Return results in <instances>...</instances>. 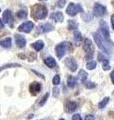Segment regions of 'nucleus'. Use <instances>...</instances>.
<instances>
[{"label": "nucleus", "mask_w": 114, "mask_h": 120, "mask_svg": "<svg viewBox=\"0 0 114 120\" xmlns=\"http://www.w3.org/2000/svg\"><path fill=\"white\" fill-rule=\"evenodd\" d=\"M85 120H94V116L93 115H87L85 117Z\"/></svg>", "instance_id": "nucleus-33"}, {"label": "nucleus", "mask_w": 114, "mask_h": 120, "mask_svg": "<svg viewBox=\"0 0 114 120\" xmlns=\"http://www.w3.org/2000/svg\"><path fill=\"white\" fill-rule=\"evenodd\" d=\"M108 102H109V97H105V98L99 103L98 106H99V108H101V109H102V108H104L106 106V104H107Z\"/></svg>", "instance_id": "nucleus-25"}, {"label": "nucleus", "mask_w": 114, "mask_h": 120, "mask_svg": "<svg viewBox=\"0 0 114 120\" xmlns=\"http://www.w3.org/2000/svg\"><path fill=\"white\" fill-rule=\"evenodd\" d=\"M65 0H59L58 2H57V6L60 7V8H62V7L64 6V4H65Z\"/></svg>", "instance_id": "nucleus-30"}, {"label": "nucleus", "mask_w": 114, "mask_h": 120, "mask_svg": "<svg viewBox=\"0 0 114 120\" xmlns=\"http://www.w3.org/2000/svg\"><path fill=\"white\" fill-rule=\"evenodd\" d=\"M44 63L46 64L48 67H50V68H53V67L56 66V61L55 59L53 57H47L44 59Z\"/></svg>", "instance_id": "nucleus-15"}, {"label": "nucleus", "mask_w": 114, "mask_h": 120, "mask_svg": "<svg viewBox=\"0 0 114 120\" xmlns=\"http://www.w3.org/2000/svg\"><path fill=\"white\" fill-rule=\"evenodd\" d=\"M113 4H114V2H113Z\"/></svg>", "instance_id": "nucleus-42"}, {"label": "nucleus", "mask_w": 114, "mask_h": 120, "mask_svg": "<svg viewBox=\"0 0 114 120\" xmlns=\"http://www.w3.org/2000/svg\"><path fill=\"white\" fill-rule=\"evenodd\" d=\"M0 46L4 47V48H8L11 46V38L10 37H7L2 40H0Z\"/></svg>", "instance_id": "nucleus-17"}, {"label": "nucleus", "mask_w": 114, "mask_h": 120, "mask_svg": "<svg viewBox=\"0 0 114 120\" xmlns=\"http://www.w3.org/2000/svg\"><path fill=\"white\" fill-rule=\"evenodd\" d=\"M29 90H30V92H31L32 94H37V93H39L40 90H41L40 83H38V82H33V83L30 84Z\"/></svg>", "instance_id": "nucleus-12"}, {"label": "nucleus", "mask_w": 114, "mask_h": 120, "mask_svg": "<svg viewBox=\"0 0 114 120\" xmlns=\"http://www.w3.org/2000/svg\"><path fill=\"white\" fill-rule=\"evenodd\" d=\"M75 84H76V78L74 77V76H68V78H67V85H68V87H70V88H72V87H74L75 86Z\"/></svg>", "instance_id": "nucleus-20"}, {"label": "nucleus", "mask_w": 114, "mask_h": 120, "mask_svg": "<svg viewBox=\"0 0 114 120\" xmlns=\"http://www.w3.org/2000/svg\"><path fill=\"white\" fill-rule=\"evenodd\" d=\"M50 18L53 20H55L56 22H62L64 19V16L61 12H54L50 15Z\"/></svg>", "instance_id": "nucleus-14"}, {"label": "nucleus", "mask_w": 114, "mask_h": 120, "mask_svg": "<svg viewBox=\"0 0 114 120\" xmlns=\"http://www.w3.org/2000/svg\"><path fill=\"white\" fill-rule=\"evenodd\" d=\"M111 23H112V28L114 29V14L111 16Z\"/></svg>", "instance_id": "nucleus-36"}, {"label": "nucleus", "mask_w": 114, "mask_h": 120, "mask_svg": "<svg viewBox=\"0 0 114 120\" xmlns=\"http://www.w3.org/2000/svg\"><path fill=\"white\" fill-rule=\"evenodd\" d=\"M78 80L81 82V83H83L86 79H87V73L85 72L84 70H80L79 71V73H78Z\"/></svg>", "instance_id": "nucleus-19"}, {"label": "nucleus", "mask_w": 114, "mask_h": 120, "mask_svg": "<svg viewBox=\"0 0 114 120\" xmlns=\"http://www.w3.org/2000/svg\"><path fill=\"white\" fill-rule=\"evenodd\" d=\"M95 67H96V62H95V61H90V62H88L86 64V68L89 69V70L94 69Z\"/></svg>", "instance_id": "nucleus-26"}, {"label": "nucleus", "mask_w": 114, "mask_h": 120, "mask_svg": "<svg viewBox=\"0 0 114 120\" xmlns=\"http://www.w3.org/2000/svg\"><path fill=\"white\" fill-rule=\"evenodd\" d=\"M32 47L36 51H40V50H42V48L44 47V43H43V41L38 40V41H36V42H34L32 44Z\"/></svg>", "instance_id": "nucleus-18"}, {"label": "nucleus", "mask_w": 114, "mask_h": 120, "mask_svg": "<svg viewBox=\"0 0 114 120\" xmlns=\"http://www.w3.org/2000/svg\"><path fill=\"white\" fill-rule=\"evenodd\" d=\"M93 37H94V41H95V43L97 44V46L99 47V49L102 51V52H104V53L106 54H110V50H109V48L106 46V44L104 43V41L103 39L100 37V35L98 34V33H93Z\"/></svg>", "instance_id": "nucleus-1"}, {"label": "nucleus", "mask_w": 114, "mask_h": 120, "mask_svg": "<svg viewBox=\"0 0 114 120\" xmlns=\"http://www.w3.org/2000/svg\"><path fill=\"white\" fill-rule=\"evenodd\" d=\"M66 12L70 16H75L78 12H82V8L79 4H74V3H69V5L66 8Z\"/></svg>", "instance_id": "nucleus-4"}, {"label": "nucleus", "mask_w": 114, "mask_h": 120, "mask_svg": "<svg viewBox=\"0 0 114 120\" xmlns=\"http://www.w3.org/2000/svg\"><path fill=\"white\" fill-rule=\"evenodd\" d=\"M3 20H4V23H7L9 25H12V20H13V16L12 13H11L10 10H5L4 13H3Z\"/></svg>", "instance_id": "nucleus-10"}, {"label": "nucleus", "mask_w": 114, "mask_h": 120, "mask_svg": "<svg viewBox=\"0 0 114 120\" xmlns=\"http://www.w3.org/2000/svg\"><path fill=\"white\" fill-rule=\"evenodd\" d=\"M83 48H84V51H85V58L88 59V60L92 58L93 54H94V48H93L92 41L90 39H85Z\"/></svg>", "instance_id": "nucleus-2"}, {"label": "nucleus", "mask_w": 114, "mask_h": 120, "mask_svg": "<svg viewBox=\"0 0 114 120\" xmlns=\"http://www.w3.org/2000/svg\"><path fill=\"white\" fill-rule=\"evenodd\" d=\"M17 17L20 18V19H25L26 17H27V12L24 10H20L17 12Z\"/></svg>", "instance_id": "nucleus-22"}, {"label": "nucleus", "mask_w": 114, "mask_h": 120, "mask_svg": "<svg viewBox=\"0 0 114 120\" xmlns=\"http://www.w3.org/2000/svg\"><path fill=\"white\" fill-rule=\"evenodd\" d=\"M32 117H33V115H32V114H30L29 116H27V119H31Z\"/></svg>", "instance_id": "nucleus-38"}, {"label": "nucleus", "mask_w": 114, "mask_h": 120, "mask_svg": "<svg viewBox=\"0 0 114 120\" xmlns=\"http://www.w3.org/2000/svg\"><path fill=\"white\" fill-rule=\"evenodd\" d=\"M65 64L68 66V68H69L72 72H74L77 69V63H76L75 59L72 58V57H68L65 59Z\"/></svg>", "instance_id": "nucleus-8"}, {"label": "nucleus", "mask_w": 114, "mask_h": 120, "mask_svg": "<svg viewBox=\"0 0 114 120\" xmlns=\"http://www.w3.org/2000/svg\"><path fill=\"white\" fill-rule=\"evenodd\" d=\"M78 27V23L74 20H69L68 21V29L69 30H73Z\"/></svg>", "instance_id": "nucleus-21"}, {"label": "nucleus", "mask_w": 114, "mask_h": 120, "mask_svg": "<svg viewBox=\"0 0 114 120\" xmlns=\"http://www.w3.org/2000/svg\"><path fill=\"white\" fill-rule=\"evenodd\" d=\"M40 1H42V0H40Z\"/></svg>", "instance_id": "nucleus-41"}, {"label": "nucleus", "mask_w": 114, "mask_h": 120, "mask_svg": "<svg viewBox=\"0 0 114 120\" xmlns=\"http://www.w3.org/2000/svg\"><path fill=\"white\" fill-rule=\"evenodd\" d=\"M3 26H4V23H3V21L0 19V29H2V28H3Z\"/></svg>", "instance_id": "nucleus-37"}, {"label": "nucleus", "mask_w": 114, "mask_h": 120, "mask_svg": "<svg viewBox=\"0 0 114 120\" xmlns=\"http://www.w3.org/2000/svg\"><path fill=\"white\" fill-rule=\"evenodd\" d=\"M53 91H54V93H53V94H54L55 97L58 96V92H59V89H58V88H54V90H53Z\"/></svg>", "instance_id": "nucleus-34"}, {"label": "nucleus", "mask_w": 114, "mask_h": 120, "mask_svg": "<svg viewBox=\"0 0 114 120\" xmlns=\"http://www.w3.org/2000/svg\"><path fill=\"white\" fill-rule=\"evenodd\" d=\"M52 83L54 84V85H58L60 83V75H55L54 77H53V79H52Z\"/></svg>", "instance_id": "nucleus-28"}, {"label": "nucleus", "mask_w": 114, "mask_h": 120, "mask_svg": "<svg viewBox=\"0 0 114 120\" xmlns=\"http://www.w3.org/2000/svg\"><path fill=\"white\" fill-rule=\"evenodd\" d=\"M110 77H111V80H112V83L114 84V70L111 72V74H110Z\"/></svg>", "instance_id": "nucleus-35"}, {"label": "nucleus", "mask_w": 114, "mask_h": 120, "mask_svg": "<svg viewBox=\"0 0 114 120\" xmlns=\"http://www.w3.org/2000/svg\"><path fill=\"white\" fill-rule=\"evenodd\" d=\"M47 16V8L45 6H37L36 11L34 13V17L37 19H44Z\"/></svg>", "instance_id": "nucleus-5"}, {"label": "nucleus", "mask_w": 114, "mask_h": 120, "mask_svg": "<svg viewBox=\"0 0 114 120\" xmlns=\"http://www.w3.org/2000/svg\"><path fill=\"white\" fill-rule=\"evenodd\" d=\"M74 40H75L77 43H79V42H80V41L82 40L81 33L79 32V31H75V33H74Z\"/></svg>", "instance_id": "nucleus-24"}, {"label": "nucleus", "mask_w": 114, "mask_h": 120, "mask_svg": "<svg viewBox=\"0 0 114 120\" xmlns=\"http://www.w3.org/2000/svg\"><path fill=\"white\" fill-rule=\"evenodd\" d=\"M102 68L104 70H108L110 69V65H109V62L107 59H104L103 61H102Z\"/></svg>", "instance_id": "nucleus-27"}, {"label": "nucleus", "mask_w": 114, "mask_h": 120, "mask_svg": "<svg viewBox=\"0 0 114 120\" xmlns=\"http://www.w3.org/2000/svg\"><path fill=\"white\" fill-rule=\"evenodd\" d=\"M48 97H49V93H46V94H45V96H44L43 98L41 99V101H40V103H39V105H40V106H43V105H44V103L46 102V100H47V98H48Z\"/></svg>", "instance_id": "nucleus-29"}, {"label": "nucleus", "mask_w": 114, "mask_h": 120, "mask_svg": "<svg viewBox=\"0 0 114 120\" xmlns=\"http://www.w3.org/2000/svg\"><path fill=\"white\" fill-rule=\"evenodd\" d=\"M70 47V43H68V42H62V43H60L58 44L57 46L55 47V51H56V55H57V57L58 58H62L64 54L66 53V51L67 49Z\"/></svg>", "instance_id": "nucleus-3"}, {"label": "nucleus", "mask_w": 114, "mask_h": 120, "mask_svg": "<svg viewBox=\"0 0 114 120\" xmlns=\"http://www.w3.org/2000/svg\"><path fill=\"white\" fill-rule=\"evenodd\" d=\"M100 29H101V32H102V34H103L104 38H105L106 40H108V39H109L108 25H107V23H106L105 21H103V20L100 21Z\"/></svg>", "instance_id": "nucleus-9"}, {"label": "nucleus", "mask_w": 114, "mask_h": 120, "mask_svg": "<svg viewBox=\"0 0 114 120\" xmlns=\"http://www.w3.org/2000/svg\"><path fill=\"white\" fill-rule=\"evenodd\" d=\"M34 28V24L33 22L31 21H27V22H24L22 23L20 26L18 27V30L21 32H25V33H29L31 32V30Z\"/></svg>", "instance_id": "nucleus-7"}, {"label": "nucleus", "mask_w": 114, "mask_h": 120, "mask_svg": "<svg viewBox=\"0 0 114 120\" xmlns=\"http://www.w3.org/2000/svg\"><path fill=\"white\" fill-rule=\"evenodd\" d=\"M72 120H82V119H81L80 114H75V115H73V117H72Z\"/></svg>", "instance_id": "nucleus-32"}, {"label": "nucleus", "mask_w": 114, "mask_h": 120, "mask_svg": "<svg viewBox=\"0 0 114 120\" xmlns=\"http://www.w3.org/2000/svg\"><path fill=\"white\" fill-rule=\"evenodd\" d=\"M77 108V103L76 102H73V101H69L66 105V110L67 112H73L74 110H76Z\"/></svg>", "instance_id": "nucleus-16"}, {"label": "nucleus", "mask_w": 114, "mask_h": 120, "mask_svg": "<svg viewBox=\"0 0 114 120\" xmlns=\"http://www.w3.org/2000/svg\"><path fill=\"white\" fill-rule=\"evenodd\" d=\"M85 86H86L87 88L91 89V88H94L96 85H95V83H92V82H88V83H86V84H85Z\"/></svg>", "instance_id": "nucleus-31"}, {"label": "nucleus", "mask_w": 114, "mask_h": 120, "mask_svg": "<svg viewBox=\"0 0 114 120\" xmlns=\"http://www.w3.org/2000/svg\"><path fill=\"white\" fill-rule=\"evenodd\" d=\"M0 12H1V9H0Z\"/></svg>", "instance_id": "nucleus-40"}, {"label": "nucleus", "mask_w": 114, "mask_h": 120, "mask_svg": "<svg viewBox=\"0 0 114 120\" xmlns=\"http://www.w3.org/2000/svg\"><path fill=\"white\" fill-rule=\"evenodd\" d=\"M38 30L40 33H46L53 30V26L50 23H42L38 26Z\"/></svg>", "instance_id": "nucleus-11"}, {"label": "nucleus", "mask_w": 114, "mask_h": 120, "mask_svg": "<svg viewBox=\"0 0 114 120\" xmlns=\"http://www.w3.org/2000/svg\"><path fill=\"white\" fill-rule=\"evenodd\" d=\"M60 120H64V119H60Z\"/></svg>", "instance_id": "nucleus-39"}, {"label": "nucleus", "mask_w": 114, "mask_h": 120, "mask_svg": "<svg viewBox=\"0 0 114 120\" xmlns=\"http://www.w3.org/2000/svg\"><path fill=\"white\" fill-rule=\"evenodd\" d=\"M15 43L19 48H24L26 45V40L23 36L21 35H15Z\"/></svg>", "instance_id": "nucleus-13"}, {"label": "nucleus", "mask_w": 114, "mask_h": 120, "mask_svg": "<svg viewBox=\"0 0 114 120\" xmlns=\"http://www.w3.org/2000/svg\"><path fill=\"white\" fill-rule=\"evenodd\" d=\"M106 12V8L105 6L99 4V3H95V5L93 7V14L97 17H100V16H103Z\"/></svg>", "instance_id": "nucleus-6"}, {"label": "nucleus", "mask_w": 114, "mask_h": 120, "mask_svg": "<svg viewBox=\"0 0 114 120\" xmlns=\"http://www.w3.org/2000/svg\"><path fill=\"white\" fill-rule=\"evenodd\" d=\"M10 67H20V64H16V63H12V64H6V65H3L0 67V71L1 70H4L7 68H10Z\"/></svg>", "instance_id": "nucleus-23"}]
</instances>
